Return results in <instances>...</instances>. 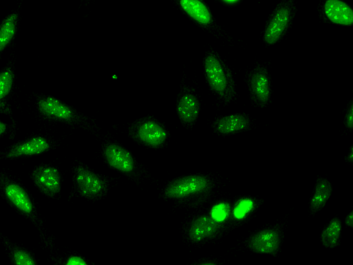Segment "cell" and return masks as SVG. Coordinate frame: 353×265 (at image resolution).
<instances>
[{"label":"cell","mask_w":353,"mask_h":265,"mask_svg":"<svg viewBox=\"0 0 353 265\" xmlns=\"http://www.w3.org/2000/svg\"><path fill=\"white\" fill-rule=\"evenodd\" d=\"M208 180L201 175H187L172 181L165 188V195L169 198H183L205 190Z\"/></svg>","instance_id":"6da1fadb"},{"label":"cell","mask_w":353,"mask_h":265,"mask_svg":"<svg viewBox=\"0 0 353 265\" xmlns=\"http://www.w3.org/2000/svg\"><path fill=\"white\" fill-rule=\"evenodd\" d=\"M205 71L212 89L221 95H225L229 87V81L225 68L216 56H207Z\"/></svg>","instance_id":"7a4b0ae2"},{"label":"cell","mask_w":353,"mask_h":265,"mask_svg":"<svg viewBox=\"0 0 353 265\" xmlns=\"http://www.w3.org/2000/svg\"><path fill=\"white\" fill-rule=\"evenodd\" d=\"M291 15V10L287 5L279 6L268 22L263 35L268 44H274L279 41L285 32Z\"/></svg>","instance_id":"3957f363"},{"label":"cell","mask_w":353,"mask_h":265,"mask_svg":"<svg viewBox=\"0 0 353 265\" xmlns=\"http://www.w3.org/2000/svg\"><path fill=\"white\" fill-rule=\"evenodd\" d=\"M32 179L38 188L46 195L52 197L60 191V175L54 167L42 166L37 168L32 173Z\"/></svg>","instance_id":"277c9868"},{"label":"cell","mask_w":353,"mask_h":265,"mask_svg":"<svg viewBox=\"0 0 353 265\" xmlns=\"http://www.w3.org/2000/svg\"><path fill=\"white\" fill-rule=\"evenodd\" d=\"M279 244V235L272 229L262 230L252 235L249 240L250 248L258 253L274 255Z\"/></svg>","instance_id":"5b68a950"},{"label":"cell","mask_w":353,"mask_h":265,"mask_svg":"<svg viewBox=\"0 0 353 265\" xmlns=\"http://www.w3.org/2000/svg\"><path fill=\"white\" fill-rule=\"evenodd\" d=\"M76 181L81 194L88 197L100 195L105 188V184L99 177L81 166L77 170Z\"/></svg>","instance_id":"8992f818"},{"label":"cell","mask_w":353,"mask_h":265,"mask_svg":"<svg viewBox=\"0 0 353 265\" xmlns=\"http://www.w3.org/2000/svg\"><path fill=\"white\" fill-rule=\"evenodd\" d=\"M105 156L112 167L123 173L131 172L134 168V159L131 154L117 144H110L105 149Z\"/></svg>","instance_id":"52a82bcc"},{"label":"cell","mask_w":353,"mask_h":265,"mask_svg":"<svg viewBox=\"0 0 353 265\" xmlns=\"http://www.w3.org/2000/svg\"><path fill=\"white\" fill-rule=\"evenodd\" d=\"M325 13L333 23L350 26L353 23V11L341 0H327L324 5Z\"/></svg>","instance_id":"ba28073f"},{"label":"cell","mask_w":353,"mask_h":265,"mask_svg":"<svg viewBox=\"0 0 353 265\" xmlns=\"http://www.w3.org/2000/svg\"><path fill=\"white\" fill-rule=\"evenodd\" d=\"M250 86L254 99L260 104H265L270 97V81L267 72L263 68L254 70L250 79Z\"/></svg>","instance_id":"9c48e42d"},{"label":"cell","mask_w":353,"mask_h":265,"mask_svg":"<svg viewBox=\"0 0 353 265\" xmlns=\"http://www.w3.org/2000/svg\"><path fill=\"white\" fill-rule=\"evenodd\" d=\"M41 113L45 116L63 120H69L72 117L71 109L59 100L52 97H45L38 102Z\"/></svg>","instance_id":"30bf717a"},{"label":"cell","mask_w":353,"mask_h":265,"mask_svg":"<svg viewBox=\"0 0 353 265\" xmlns=\"http://www.w3.org/2000/svg\"><path fill=\"white\" fill-rule=\"evenodd\" d=\"M218 229L216 221L208 216L195 219L189 229V237L193 242H199L213 235Z\"/></svg>","instance_id":"8fae6325"},{"label":"cell","mask_w":353,"mask_h":265,"mask_svg":"<svg viewBox=\"0 0 353 265\" xmlns=\"http://www.w3.org/2000/svg\"><path fill=\"white\" fill-rule=\"evenodd\" d=\"M138 135L143 143L154 147L161 145L167 137L165 130L152 121H146L139 127Z\"/></svg>","instance_id":"7c38bea8"},{"label":"cell","mask_w":353,"mask_h":265,"mask_svg":"<svg viewBox=\"0 0 353 265\" xmlns=\"http://www.w3.org/2000/svg\"><path fill=\"white\" fill-rule=\"evenodd\" d=\"M49 148L50 146L45 138L36 137L13 148L8 153L7 157L37 155L46 151Z\"/></svg>","instance_id":"4fadbf2b"},{"label":"cell","mask_w":353,"mask_h":265,"mask_svg":"<svg viewBox=\"0 0 353 265\" xmlns=\"http://www.w3.org/2000/svg\"><path fill=\"white\" fill-rule=\"evenodd\" d=\"M177 112L179 118L185 123L194 121L199 112V102L192 94L183 95L179 101Z\"/></svg>","instance_id":"5bb4252c"},{"label":"cell","mask_w":353,"mask_h":265,"mask_svg":"<svg viewBox=\"0 0 353 265\" xmlns=\"http://www.w3.org/2000/svg\"><path fill=\"white\" fill-rule=\"evenodd\" d=\"M332 191L331 183L325 178H319L316 183L315 191L310 202V211L315 213L321 210Z\"/></svg>","instance_id":"9a60e30c"},{"label":"cell","mask_w":353,"mask_h":265,"mask_svg":"<svg viewBox=\"0 0 353 265\" xmlns=\"http://www.w3.org/2000/svg\"><path fill=\"white\" fill-rule=\"evenodd\" d=\"M249 125L248 118L242 114L225 116L217 123L216 128L221 134H229L246 128Z\"/></svg>","instance_id":"2e32d148"},{"label":"cell","mask_w":353,"mask_h":265,"mask_svg":"<svg viewBox=\"0 0 353 265\" xmlns=\"http://www.w3.org/2000/svg\"><path fill=\"white\" fill-rule=\"evenodd\" d=\"M6 195L19 210L29 214L32 211V202L26 192L19 185L10 184L6 188Z\"/></svg>","instance_id":"e0dca14e"},{"label":"cell","mask_w":353,"mask_h":265,"mask_svg":"<svg viewBox=\"0 0 353 265\" xmlns=\"http://www.w3.org/2000/svg\"><path fill=\"white\" fill-rule=\"evenodd\" d=\"M183 9L194 19L202 24L211 21V14L207 7L199 0H180Z\"/></svg>","instance_id":"ac0fdd59"},{"label":"cell","mask_w":353,"mask_h":265,"mask_svg":"<svg viewBox=\"0 0 353 265\" xmlns=\"http://www.w3.org/2000/svg\"><path fill=\"white\" fill-rule=\"evenodd\" d=\"M18 16L12 13L7 16L0 25V52H2L13 39L17 24Z\"/></svg>","instance_id":"d6986e66"},{"label":"cell","mask_w":353,"mask_h":265,"mask_svg":"<svg viewBox=\"0 0 353 265\" xmlns=\"http://www.w3.org/2000/svg\"><path fill=\"white\" fill-rule=\"evenodd\" d=\"M341 230V220L334 217L330 222L321 234L323 244L327 248H334L339 244Z\"/></svg>","instance_id":"ffe728a7"},{"label":"cell","mask_w":353,"mask_h":265,"mask_svg":"<svg viewBox=\"0 0 353 265\" xmlns=\"http://www.w3.org/2000/svg\"><path fill=\"white\" fill-rule=\"evenodd\" d=\"M14 75L10 68H6L0 72V101L6 97L11 91Z\"/></svg>","instance_id":"44dd1931"},{"label":"cell","mask_w":353,"mask_h":265,"mask_svg":"<svg viewBox=\"0 0 353 265\" xmlns=\"http://www.w3.org/2000/svg\"><path fill=\"white\" fill-rule=\"evenodd\" d=\"M228 206L225 204H219L214 206L211 211L212 218L217 222L224 220L228 215Z\"/></svg>","instance_id":"7402d4cb"},{"label":"cell","mask_w":353,"mask_h":265,"mask_svg":"<svg viewBox=\"0 0 353 265\" xmlns=\"http://www.w3.org/2000/svg\"><path fill=\"white\" fill-rule=\"evenodd\" d=\"M14 261L16 264L19 265H34L32 257L26 252L21 250L16 251L14 253Z\"/></svg>","instance_id":"603a6c76"},{"label":"cell","mask_w":353,"mask_h":265,"mask_svg":"<svg viewBox=\"0 0 353 265\" xmlns=\"http://www.w3.org/2000/svg\"><path fill=\"white\" fill-rule=\"evenodd\" d=\"M252 207V202L250 199L241 201L236 206L234 214L237 218H242Z\"/></svg>","instance_id":"cb8c5ba5"},{"label":"cell","mask_w":353,"mask_h":265,"mask_svg":"<svg viewBox=\"0 0 353 265\" xmlns=\"http://www.w3.org/2000/svg\"><path fill=\"white\" fill-rule=\"evenodd\" d=\"M345 126L349 128H352L353 127V106L350 105V108L348 109L345 119Z\"/></svg>","instance_id":"d4e9b609"},{"label":"cell","mask_w":353,"mask_h":265,"mask_svg":"<svg viewBox=\"0 0 353 265\" xmlns=\"http://www.w3.org/2000/svg\"><path fill=\"white\" fill-rule=\"evenodd\" d=\"M67 265H86V262L80 257H70L67 262Z\"/></svg>","instance_id":"484cf974"},{"label":"cell","mask_w":353,"mask_h":265,"mask_svg":"<svg viewBox=\"0 0 353 265\" xmlns=\"http://www.w3.org/2000/svg\"><path fill=\"white\" fill-rule=\"evenodd\" d=\"M345 224L350 226H353V211L352 210L345 218Z\"/></svg>","instance_id":"4316f807"},{"label":"cell","mask_w":353,"mask_h":265,"mask_svg":"<svg viewBox=\"0 0 353 265\" xmlns=\"http://www.w3.org/2000/svg\"><path fill=\"white\" fill-rule=\"evenodd\" d=\"M6 130V125L4 123L0 121V135L1 134H3Z\"/></svg>","instance_id":"83f0119b"},{"label":"cell","mask_w":353,"mask_h":265,"mask_svg":"<svg viewBox=\"0 0 353 265\" xmlns=\"http://www.w3.org/2000/svg\"><path fill=\"white\" fill-rule=\"evenodd\" d=\"M347 159L349 161L352 162L353 160V149L352 147H351L350 153L349 154V156L347 157Z\"/></svg>","instance_id":"f1b7e54d"},{"label":"cell","mask_w":353,"mask_h":265,"mask_svg":"<svg viewBox=\"0 0 353 265\" xmlns=\"http://www.w3.org/2000/svg\"><path fill=\"white\" fill-rule=\"evenodd\" d=\"M228 1H234V0H228Z\"/></svg>","instance_id":"f546056e"}]
</instances>
